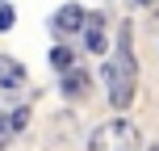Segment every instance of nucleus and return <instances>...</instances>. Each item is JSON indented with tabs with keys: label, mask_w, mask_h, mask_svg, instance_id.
I'll use <instances>...</instances> for the list:
<instances>
[{
	"label": "nucleus",
	"mask_w": 159,
	"mask_h": 151,
	"mask_svg": "<svg viewBox=\"0 0 159 151\" xmlns=\"http://www.w3.org/2000/svg\"><path fill=\"white\" fill-rule=\"evenodd\" d=\"M101 80H105V97H109V109L113 113H121V109L134 105V92H138V59H134V34H130V25L117 30V46H113V59H105Z\"/></svg>",
	"instance_id": "obj_1"
},
{
	"label": "nucleus",
	"mask_w": 159,
	"mask_h": 151,
	"mask_svg": "<svg viewBox=\"0 0 159 151\" xmlns=\"http://www.w3.org/2000/svg\"><path fill=\"white\" fill-rule=\"evenodd\" d=\"M88 151H138V126L130 118H109L88 134Z\"/></svg>",
	"instance_id": "obj_2"
},
{
	"label": "nucleus",
	"mask_w": 159,
	"mask_h": 151,
	"mask_svg": "<svg viewBox=\"0 0 159 151\" xmlns=\"http://www.w3.org/2000/svg\"><path fill=\"white\" fill-rule=\"evenodd\" d=\"M84 50H92V55H105L109 50V30H105V17L101 13H88V21H84Z\"/></svg>",
	"instance_id": "obj_3"
},
{
	"label": "nucleus",
	"mask_w": 159,
	"mask_h": 151,
	"mask_svg": "<svg viewBox=\"0 0 159 151\" xmlns=\"http://www.w3.org/2000/svg\"><path fill=\"white\" fill-rule=\"evenodd\" d=\"M84 21H88V13L80 4H63L55 17H50V30H55L59 38H67V34H80V30H84Z\"/></svg>",
	"instance_id": "obj_4"
},
{
	"label": "nucleus",
	"mask_w": 159,
	"mask_h": 151,
	"mask_svg": "<svg viewBox=\"0 0 159 151\" xmlns=\"http://www.w3.org/2000/svg\"><path fill=\"white\" fill-rule=\"evenodd\" d=\"M59 88H63V97H67V101H84V97H88V88H92V76H88L84 67H67L63 80H59Z\"/></svg>",
	"instance_id": "obj_5"
},
{
	"label": "nucleus",
	"mask_w": 159,
	"mask_h": 151,
	"mask_svg": "<svg viewBox=\"0 0 159 151\" xmlns=\"http://www.w3.org/2000/svg\"><path fill=\"white\" fill-rule=\"evenodd\" d=\"M21 84H25V63L13 59V55H0V88L13 92V88H21Z\"/></svg>",
	"instance_id": "obj_6"
},
{
	"label": "nucleus",
	"mask_w": 159,
	"mask_h": 151,
	"mask_svg": "<svg viewBox=\"0 0 159 151\" xmlns=\"http://www.w3.org/2000/svg\"><path fill=\"white\" fill-rule=\"evenodd\" d=\"M25 122H30V109H25V105L8 109L4 118H0V139H4V143H8V139H17V134L25 130Z\"/></svg>",
	"instance_id": "obj_7"
},
{
	"label": "nucleus",
	"mask_w": 159,
	"mask_h": 151,
	"mask_svg": "<svg viewBox=\"0 0 159 151\" xmlns=\"http://www.w3.org/2000/svg\"><path fill=\"white\" fill-rule=\"evenodd\" d=\"M50 67H55L59 76H63L67 67H75V55H71V46H55V50H50Z\"/></svg>",
	"instance_id": "obj_8"
},
{
	"label": "nucleus",
	"mask_w": 159,
	"mask_h": 151,
	"mask_svg": "<svg viewBox=\"0 0 159 151\" xmlns=\"http://www.w3.org/2000/svg\"><path fill=\"white\" fill-rule=\"evenodd\" d=\"M13 25H17V8L4 0V4H0V34H4V30H13Z\"/></svg>",
	"instance_id": "obj_9"
},
{
	"label": "nucleus",
	"mask_w": 159,
	"mask_h": 151,
	"mask_svg": "<svg viewBox=\"0 0 159 151\" xmlns=\"http://www.w3.org/2000/svg\"><path fill=\"white\" fill-rule=\"evenodd\" d=\"M134 4H155V0H134Z\"/></svg>",
	"instance_id": "obj_10"
},
{
	"label": "nucleus",
	"mask_w": 159,
	"mask_h": 151,
	"mask_svg": "<svg viewBox=\"0 0 159 151\" xmlns=\"http://www.w3.org/2000/svg\"><path fill=\"white\" fill-rule=\"evenodd\" d=\"M147 151H159V143H151V147H147Z\"/></svg>",
	"instance_id": "obj_11"
},
{
	"label": "nucleus",
	"mask_w": 159,
	"mask_h": 151,
	"mask_svg": "<svg viewBox=\"0 0 159 151\" xmlns=\"http://www.w3.org/2000/svg\"><path fill=\"white\" fill-rule=\"evenodd\" d=\"M0 4H4V0H0Z\"/></svg>",
	"instance_id": "obj_12"
}]
</instances>
